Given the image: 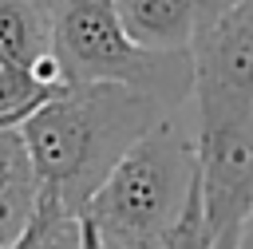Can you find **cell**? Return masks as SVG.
Returning a JSON list of instances; mask_svg holds the SVG:
<instances>
[{
	"label": "cell",
	"mask_w": 253,
	"mask_h": 249,
	"mask_svg": "<svg viewBox=\"0 0 253 249\" xmlns=\"http://www.w3.org/2000/svg\"><path fill=\"white\" fill-rule=\"evenodd\" d=\"M198 126H221L253 115V0L229 4L202 24L190 43Z\"/></svg>",
	"instance_id": "4"
},
{
	"label": "cell",
	"mask_w": 253,
	"mask_h": 249,
	"mask_svg": "<svg viewBox=\"0 0 253 249\" xmlns=\"http://www.w3.org/2000/svg\"><path fill=\"white\" fill-rule=\"evenodd\" d=\"M40 249H103L95 225L79 213H51L47 225H43V237H40Z\"/></svg>",
	"instance_id": "10"
},
{
	"label": "cell",
	"mask_w": 253,
	"mask_h": 249,
	"mask_svg": "<svg viewBox=\"0 0 253 249\" xmlns=\"http://www.w3.org/2000/svg\"><path fill=\"white\" fill-rule=\"evenodd\" d=\"M0 55L32 71L43 87H63V67L51 51L47 0H0Z\"/></svg>",
	"instance_id": "6"
},
{
	"label": "cell",
	"mask_w": 253,
	"mask_h": 249,
	"mask_svg": "<svg viewBox=\"0 0 253 249\" xmlns=\"http://www.w3.org/2000/svg\"><path fill=\"white\" fill-rule=\"evenodd\" d=\"M51 91L59 87H43L32 79V71H24L20 63H12L8 55H0V115H16L24 119L32 107H40Z\"/></svg>",
	"instance_id": "9"
},
{
	"label": "cell",
	"mask_w": 253,
	"mask_h": 249,
	"mask_svg": "<svg viewBox=\"0 0 253 249\" xmlns=\"http://www.w3.org/2000/svg\"><path fill=\"white\" fill-rule=\"evenodd\" d=\"M40 174L20 123H0V249L16 245L40 209Z\"/></svg>",
	"instance_id": "7"
},
{
	"label": "cell",
	"mask_w": 253,
	"mask_h": 249,
	"mask_svg": "<svg viewBox=\"0 0 253 249\" xmlns=\"http://www.w3.org/2000/svg\"><path fill=\"white\" fill-rule=\"evenodd\" d=\"M198 198L210 249H237L253 213V115L221 126H198Z\"/></svg>",
	"instance_id": "5"
},
{
	"label": "cell",
	"mask_w": 253,
	"mask_h": 249,
	"mask_svg": "<svg viewBox=\"0 0 253 249\" xmlns=\"http://www.w3.org/2000/svg\"><path fill=\"white\" fill-rule=\"evenodd\" d=\"M198 182L194 138L178 119L162 115L103 178L83 217L103 249H162Z\"/></svg>",
	"instance_id": "2"
},
{
	"label": "cell",
	"mask_w": 253,
	"mask_h": 249,
	"mask_svg": "<svg viewBox=\"0 0 253 249\" xmlns=\"http://www.w3.org/2000/svg\"><path fill=\"white\" fill-rule=\"evenodd\" d=\"M237 249H253V213H249V221L241 225V237H237Z\"/></svg>",
	"instance_id": "12"
},
{
	"label": "cell",
	"mask_w": 253,
	"mask_h": 249,
	"mask_svg": "<svg viewBox=\"0 0 253 249\" xmlns=\"http://www.w3.org/2000/svg\"><path fill=\"white\" fill-rule=\"evenodd\" d=\"M170 115L154 95L115 79H71L20 119L40 190L59 209L79 217L115 162Z\"/></svg>",
	"instance_id": "1"
},
{
	"label": "cell",
	"mask_w": 253,
	"mask_h": 249,
	"mask_svg": "<svg viewBox=\"0 0 253 249\" xmlns=\"http://www.w3.org/2000/svg\"><path fill=\"white\" fill-rule=\"evenodd\" d=\"M162 249H210V233H206V221H202V198H198V182H194V194L178 217V225L166 233Z\"/></svg>",
	"instance_id": "11"
},
{
	"label": "cell",
	"mask_w": 253,
	"mask_h": 249,
	"mask_svg": "<svg viewBox=\"0 0 253 249\" xmlns=\"http://www.w3.org/2000/svg\"><path fill=\"white\" fill-rule=\"evenodd\" d=\"M126 36L150 51H190L202 0H115Z\"/></svg>",
	"instance_id": "8"
},
{
	"label": "cell",
	"mask_w": 253,
	"mask_h": 249,
	"mask_svg": "<svg viewBox=\"0 0 253 249\" xmlns=\"http://www.w3.org/2000/svg\"><path fill=\"white\" fill-rule=\"evenodd\" d=\"M51 51L63 79H115L154 95L166 111L194 91L190 51H150L134 43L115 12V0H47Z\"/></svg>",
	"instance_id": "3"
}]
</instances>
